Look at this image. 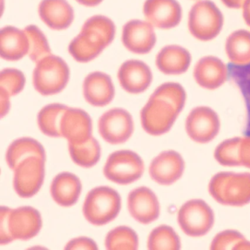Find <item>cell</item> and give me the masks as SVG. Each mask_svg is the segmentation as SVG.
Returning <instances> with one entry per match:
<instances>
[{
  "label": "cell",
  "instance_id": "obj_1",
  "mask_svg": "<svg viewBox=\"0 0 250 250\" xmlns=\"http://www.w3.org/2000/svg\"><path fill=\"white\" fill-rule=\"evenodd\" d=\"M187 94L181 84L167 83L153 92L140 113L143 129L153 136L168 132L184 109Z\"/></svg>",
  "mask_w": 250,
  "mask_h": 250
},
{
  "label": "cell",
  "instance_id": "obj_2",
  "mask_svg": "<svg viewBox=\"0 0 250 250\" xmlns=\"http://www.w3.org/2000/svg\"><path fill=\"white\" fill-rule=\"evenodd\" d=\"M115 25L104 16H94L84 22L80 34L68 46L70 55L79 62L97 58L114 40Z\"/></svg>",
  "mask_w": 250,
  "mask_h": 250
},
{
  "label": "cell",
  "instance_id": "obj_3",
  "mask_svg": "<svg viewBox=\"0 0 250 250\" xmlns=\"http://www.w3.org/2000/svg\"><path fill=\"white\" fill-rule=\"evenodd\" d=\"M208 191L217 203L224 206H246L250 203V173L219 172L210 179Z\"/></svg>",
  "mask_w": 250,
  "mask_h": 250
},
{
  "label": "cell",
  "instance_id": "obj_4",
  "mask_svg": "<svg viewBox=\"0 0 250 250\" xmlns=\"http://www.w3.org/2000/svg\"><path fill=\"white\" fill-rule=\"evenodd\" d=\"M69 77V68L65 61L51 54L36 63L33 71V85L40 94L52 96L64 90Z\"/></svg>",
  "mask_w": 250,
  "mask_h": 250
},
{
  "label": "cell",
  "instance_id": "obj_5",
  "mask_svg": "<svg viewBox=\"0 0 250 250\" xmlns=\"http://www.w3.org/2000/svg\"><path fill=\"white\" fill-rule=\"evenodd\" d=\"M121 208V199L118 191L110 187H96L87 194L83 213L90 223L100 226L114 220Z\"/></svg>",
  "mask_w": 250,
  "mask_h": 250
},
{
  "label": "cell",
  "instance_id": "obj_6",
  "mask_svg": "<svg viewBox=\"0 0 250 250\" xmlns=\"http://www.w3.org/2000/svg\"><path fill=\"white\" fill-rule=\"evenodd\" d=\"M223 24L222 12L210 0H200L193 5L188 14L190 33L202 42L215 39L220 33Z\"/></svg>",
  "mask_w": 250,
  "mask_h": 250
},
{
  "label": "cell",
  "instance_id": "obj_7",
  "mask_svg": "<svg viewBox=\"0 0 250 250\" xmlns=\"http://www.w3.org/2000/svg\"><path fill=\"white\" fill-rule=\"evenodd\" d=\"M214 222L211 208L200 199L186 202L178 210V225L188 236L197 238L206 235L213 228Z\"/></svg>",
  "mask_w": 250,
  "mask_h": 250
},
{
  "label": "cell",
  "instance_id": "obj_8",
  "mask_svg": "<svg viewBox=\"0 0 250 250\" xmlns=\"http://www.w3.org/2000/svg\"><path fill=\"white\" fill-rule=\"evenodd\" d=\"M144 169L143 159L135 152L118 150L109 155L104 174L112 182L126 185L140 179Z\"/></svg>",
  "mask_w": 250,
  "mask_h": 250
},
{
  "label": "cell",
  "instance_id": "obj_9",
  "mask_svg": "<svg viewBox=\"0 0 250 250\" xmlns=\"http://www.w3.org/2000/svg\"><path fill=\"white\" fill-rule=\"evenodd\" d=\"M46 160L30 156L14 169V187L20 197L29 198L39 192L43 185Z\"/></svg>",
  "mask_w": 250,
  "mask_h": 250
},
{
  "label": "cell",
  "instance_id": "obj_10",
  "mask_svg": "<svg viewBox=\"0 0 250 250\" xmlns=\"http://www.w3.org/2000/svg\"><path fill=\"white\" fill-rule=\"evenodd\" d=\"M188 137L195 143H210L219 134L220 121L216 112L208 106H197L188 114L185 124Z\"/></svg>",
  "mask_w": 250,
  "mask_h": 250
},
{
  "label": "cell",
  "instance_id": "obj_11",
  "mask_svg": "<svg viewBox=\"0 0 250 250\" xmlns=\"http://www.w3.org/2000/svg\"><path fill=\"white\" fill-rule=\"evenodd\" d=\"M99 131L102 138L110 144L125 143L134 132L132 117L125 109H110L99 119Z\"/></svg>",
  "mask_w": 250,
  "mask_h": 250
},
{
  "label": "cell",
  "instance_id": "obj_12",
  "mask_svg": "<svg viewBox=\"0 0 250 250\" xmlns=\"http://www.w3.org/2000/svg\"><path fill=\"white\" fill-rule=\"evenodd\" d=\"M185 170V162L175 150H166L153 159L149 167L150 178L160 185L169 186L178 181Z\"/></svg>",
  "mask_w": 250,
  "mask_h": 250
},
{
  "label": "cell",
  "instance_id": "obj_13",
  "mask_svg": "<svg viewBox=\"0 0 250 250\" xmlns=\"http://www.w3.org/2000/svg\"><path fill=\"white\" fill-rule=\"evenodd\" d=\"M143 13L149 23L162 30L174 28L182 19V8L177 0H146Z\"/></svg>",
  "mask_w": 250,
  "mask_h": 250
},
{
  "label": "cell",
  "instance_id": "obj_14",
  "mask_svg": "<svg viewBox=\"0 0 250 250\" xmlns=\"http://www.w3.org/2000/svg\"><path fill=\"white\" fill-rule=\"evenodd\" d=\"M122 42L132 53L146 55L154 47L156 42L153 26L148 21L131 20L124 25Z\"/></svg>",
  "mask_w": 250,
  "mask_h": 250
},
{
  "label": "cell",
  "instance_id": "obj_15",
  "mask_svg": "<svg viewBox=\"0 0 250 250\" xmlns=\"http://www.w3.org/2000/svg\"><path fill=\"white\" fill-rule=\"evenodd\" d=\"M128 208L131 216L144 225L154 222L160 214L157 197L147 187H139L129 193Z\"/></svg>",
  "mask_w": 250,
  "mask_h": 250
},
{
  "label": "cell",
  "instance_id": "obj_16",
  "mask_svg": "<svg viewBox=\"0 0 250 250\" xmlns=\"http://www.w3.org/2000/svg\"><path fill=\"white\" fill-rule=\"evenodd\" d=\"M8 226L14 240L30 239L42 229V215L39 210L30 206L11 209L8 217Z\"/></svg>",
  "mask_w": 250,
  "mask_h": 250
},
{
  "label": "cell",
  "instance_id": "obj_17",
  "mask_svg": "<svg viewBox=\"0 0 250 250\" xmlns=\"http://www.w3.org/2000/svg\"><path fill=\"white\" fill-rule=\"evenodd\" d=\"M118 77L122 88L131 94L146 91L153 80L148 65L138 60H129L124 62L120 67Z\"/></svg>",
  "mask_w": 250,
  "mask_h": 250
},
{
  "label": "cell",
  "instance_id": "obj_18",
  "mask_svg": "<svg viewBox=\"0 0 250 250\" xmlns=\"http://www.w3.org/2000/svg\"><path fill=\"white\" fill-rule=\"evenodd\" d=\"M61 131L68 143H84L92 137L91 118L83 109L68 107L61 120Z\"/></svg>",
  "mask_w": 250,
  "mask_h": 250
},
{
  "label": "cell",
  "instance_id": "obj_19",
  "mask_svg": "<svg viewBox=\"0 0 250 250\" xmlns=\"http://www.w3.org/2000/svg\"><path fill=\"white\" fill-rule=\"evenodd\" d=\"M83 94L87 103L92 106H106L115 96L112 79L108 74L100 71L88 74L83 83Z\"/></svg>",
  "mask_w": 250,
  "mask_h": 250
},
{
  "label": "cell",
  "instance_id": "obj_20",
  "mask_svg": "<svg viewBox=\"0 0 250 250\" xmlns=\"http://www.w3.org/2000/svg\"><path fill=\"white\" fill-rule=\"evenodd\" d=\"M228 75L226 65L216 57H204L194 67V78L196 83L207 90L219 88L226 82Z\"/></svg>",
  "mask_w": 250,
  "mask_h": 250
},
{
  "label": "cell",
  "instance_id": "obj_21",
  "mask_svg": "<svg viewBox=\"0 0 250 250\" xmlns=\"http://www.w3.org/2000/svg\"><path fill=\"white\" fill-rule=\"evenodd\" d=\"M39 14L43 23L55 30L68 28L74 20V10L66 0H42Z\"/></svg>",
  "mask_w": 250,
  "mask_h": 250
},
{
  "label": "cell",
  "instance_id": "obj_22",
  "mask_svg": "<svg viewBox=\"0 0 250 250\" xmlns=\"http://www.w3.org/2000/svg\"><path fill=\"white\" fill-rule=\"evenodd\" d=\"M29 53L27 33L12 26H7L0 32V55L8 61L22 59Z\"/></svg>",
  "mask_w": 250,
  "mask_h": 250
},
{
  "label": "cell",
  "instance_id": "obj_23",
  "mask_svg": "<svg viewBox=\"0 0 250 250\" xmlns=\"http://www.w3.org/2000/svg\"><path fill=\"white\" fill-rule=\"evenodd\" d=\"M191 61V55L185 48L178 45H169L158 53L156 65L163 74L178 75L188 70Z\"/></svg>",
  "mask_w": 250,
  "mask_h": 250
},
{
  "label": "cell",
  "instance_id": "obj_24",
  "mask_svg": "<svg viewBox=\"0 0 250 250\" xmlns=\"http://www.w3.org/2000/svg\"><path fill=\"white\" fill-rule=\"evenodd\" d=\"M82 184L78 177L71 172H64L57 175L51 184V194L60 206H74L82 191Z\"/></svg>",
  "mask_w": 250,
  "mask_h": 250
},
{
  "label": "cell",
  "instance_id": "obj_25",
  "mask_svg": "<svg viewBox=\"0 0 250 250\" xmlns=\"http://www.w3.org/2000/svg\"><path fill=\"white\" fill-rule=\"evenodd\" d=\"M37 156L46 160V153L43 146L35 139L22 137L13 142L6 153V162L11 169L27 158Z\"/></svg>",
  "mask_w": 250,
  "mask_h": 250
},
{
  "label": "cell",
  "instance_id": "obj_26",
  "mask_svg": "<svg viewBox=\"0 0 250 250\" xmlns=\"http://www.w3.org/2000/svg\"><path fill=\"white\" fill-rule=\"evenodd\" d=\"M225 52L232 63L245 65L250 63V32L239 30L229 35L225 43Z\"/></svg>",
  "mask_w": 250,
  "mask_h": 250
},
{
  "label": "cell",
  "instance_id": "obj_27",
  "mask_svg": "<svg viewBox=\"0 0 250 250\" xmlns=\"http://www.w3.org/2000/svg\"><path fill=\"white\" fill-rule=\"evenodd\" d=\"M68 106L61 104H52L44 106L38 115L39 128L45 135L60 137L61 120Z\"/></svg>",
  "mask_w": 250,
  "mask_h": 250
},
{
  "label": "cell",
  "instance_id": "obj_28",
  "mask_svg": "<svg viewBox=\"0 0 250 250\" xmlns=\"http://www.w3.org/2000/svg\"><path fill=\"white\" fill-rule=\"evenodd\" d=\"M68 149L74 163L83 167H91L100 159V145L93 137L80 144L68 143Z\"/></svg>",
  "mask_w": 250,
  "mask_h": 250
},
{
  "label": "cell",
  "instance_id": "obj_29",
  "mask_svg": "<svg viewBox=\"0 0 250 250\" xmlns=\"http://www.w3.org/2000/svg\"><path fill=\"white\" fill-rule=\"evenodd\" d=\"M181 239L172 227L160 225L152 230L147 239V249L176 250L181 248Z\"/></svg>",
  "mask_w": 250,
  "mask_h": 250
},
{
  "label": "cell",
  "instance_id": "obj_30",
  "mask_svg": "<svg viewBox=\"0 0 250 250\" xmlns=\"http://www.w3.org/2000/svg\"><path fill=\"white\" fill-rule=\"evenodd\" d=\"M138 236L129 227L119 226L112 229L105 240V247L109 250H134L138 248Z\"/></svg>",
  "mask_w": 250,
  "mask_h": 250
},
{
  "label": "cell",
  "instance_id": "obj_31",
  "mask_svg": "<svg viewBox=\"0 0 250 250\" xmlns=\"http://www.w3.org/2000/svg\"><path fill=\"white\" fill-rule=\"evenodd\" d=\"M241 139L234 137L222 142L215 149L216 162L225 167L241 166Z\"/></svg>",
  "mask_w": 250,
  "mask_h": 250
},
{
  "label": "cell",
  "instance_id": "obj_32",
  "mask_svg": "<svg viewBox=\"0 0 250 250\" xmlns=\"http://www.w3.org/2000/svg\"><path fill=\"white\" fill-rule=\"evenodd\" d=\"M24 31L29 40L28 55L33 62L37 63L45 57L52 54L46 36L37 26H27Z\"/></svg>",
  "mask_w": 250,
  "mask_h": 250
},
{
  "label": "cell",
  "instance_id": "obj_33",
  "mask_svg": "<svg viewBox=\"0 0 250 250\" xmlns=\"http://www.w3.org/2000/svg\"><path fill=\"white\" fill-rule=\"evenodd\" d=\"M25 77L20 70L6 68L0 74V88L5 90L10 96L21 93L25 86Z\"/></svg>",
  "mask_w": 250,
  "mask_h": 250
},
{
  "label": "cell",
  "instance_id": "obj_34",
  "mask_svg": "<svg viewBox=\"0 0 250 250\" xmlns=\"http://www.w3.org/2000/svg\"><path fill=\"white\" fill-rule=\"evenodd\" d=\"M246 240L244 235L235 229H226L213 238L210 249L213 250H238L241 242Z\"/></svg>",
  "mask_w": 250,
  "mask_h": 250
},
{
  "label": "cell",
  "instance_id": "obj_35",
  "mask_svg": "<svg viewBox=\"0 0 250 250\" xmlns=\"http://www.w3.org/2000/svg\"><path fill=\"white\" fill-rule=\"evenodd\" d=\"M11 208L2 206L0 210V244L1 245L8 244L14 241L11 235L8 226V217Z\"/></svg>",
  "mask_w": 250,
  "mask_h": 250
},
{
  "label": "cell",
  "instance_id": "obj_36",
  "mask_svg": "<svg viewBox=\"0 0 250 250\" xmlns=\"http://www.w3.org/2000/svg\"><path fill=\"white\" fill-rule=\"evenodd\" d=\"M65 250H97V244L91 238L79 237L74 238L66 244Z\"/></svg>",
  "mask_w": 250,
  "mask_h": 250
},
{
  "label": "cell",
  "instance_id": "obj_37",
  "mask_svg": "<svg viewBox=\"0 0 250 250\" xmlns=\"http://www.w3.org/2000/svg\"><path fill=\"white\" fill-rule=\"evenodd\" d=\"M240 156L241 165L250 169V136L241 139Z\"/></svg>",
  "mask_w": 250,
  "mask_h": 250
},
{
  "label": "cell",
  "instance_id": "obj_38",
  "mask_svg": "<svg viewBox=\"0 0 250 250\" xmlns=\"http://www.w3.org/2000/svg\"><path fill=\"white\" fill-rule=\"evenodd\" d=\"M10 95L3 89L0 88V106H1V118H3L5 115L8 113L11 107L10 103Z\"/></svg>",
  "mask_w": 250,
  "mask_h": 250
},
{
  "label": "cell",
  "instance_id": "obj_39",
  "mask_svg": "<svg viewBox=\"0 0 250 250\" xmlns=\"http://www.w3.org/2000/svg\"><path fill=\"white\" fill-rule=\"evenodd\" d=\"M222 3L229 8L232 9H238L242 8L246 0H221Z\"/></svg>",
  "mask_w": 250,
  "mask_h": 250
},
{
  "label": "cell",
  "instance_id": "obj_40",
  "mask_svg": "<svg viewBox=\"0 0 250 250\" xmlns=\"http://www.w3.org/2000/svg\"><path fill=\"white\" fill-rule=\"evenodd\" d=\"M243 18L246 24L250 27V0H246L242 7Z\"/></svg>",
  "mask_w": 250,
  "mask_h": 250
},
{
  "label": "cell",
  "instance_id": "obj_41",
  "mask_svg": "<svg viewBox=\"0 0 250 250\" xmlns=\"http://www.w3.org/2000/svg\"><path fill=\"white\" fill-rule=\"evenodd\" d=\"M79 3L87 7H94L99 5L103 0H77Z\"/></svg>",
  "mask_w": 250,
  "mask_h": 250
}]
</instances>
